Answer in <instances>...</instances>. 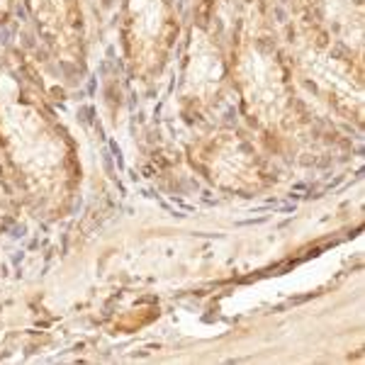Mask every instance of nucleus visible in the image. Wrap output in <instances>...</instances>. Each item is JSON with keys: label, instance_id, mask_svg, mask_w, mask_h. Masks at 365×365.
<instances>
[{"label": "nucleus", "instance_id": "1", "mask_svg": "<svg viewBox=\"0 0 365 365\" xmlns=\"http://www.w3.org/2000/svg\"><path fill=\"white\" fill-rule=\"evenodd\" d=\"M239 86L251 115L263 125H278L287 113V86L282 68L263 44H244L237 63Z\"/></svg>", "mask_w": 365, "mask_h": 365}, {"label": "nucleus", "instance_id": "3", "mask_svg": "<svg viewBox=\"0 0 365 365\" xmlns=\"http://www.w3.org/2000/svg\"><path fill=\"white\" fill-rule=\"evenodd\" d=\"M225 81V58L220 49L210 42L207 34L192 32V49H190V66H187L185 86L187 93L197 100H212L220 93Z\"/></svg>", "mask_w": 365, "mask_h": 365}, {"label": "nucleus", "instance_id": "4", "mask_svg": "<svg viewBox=\"0 0 365 365\" xmlns=\"http://www.w3.org/2000/svg\"><path fill=\"white\" fill-rule=\"evenodd\" d=\"M299 63H302L304 73L309 76V81H314L319 88L331 93L334 98L346 100L349 105L351 100L361 103V88L356 86L351 71L339 58L329 56L327 51H319L314 46H307V49L299 51Z\"/></svg>", "mask_w": 365, "mask_h": 365}, {"label": "nucleus", "instance_id": "2", "mask_svg": "<svg viewBox=\"0 0 365 365\" xmlns=\"http://www.w3.org/2000/svg\"><path fill=\"white\" fill-rule=\"evenodd\" d=\"M212 178L234 190H251L258 185L256 154L239 137L227 134L215 144L210 158Z\"/></svg>", "mask_w": 365, "mask_h": 365}]
</instances>
